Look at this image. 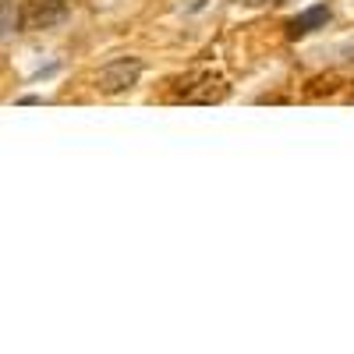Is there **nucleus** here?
Here are the masks:
<instances>
[{"instance_id": "obj_1", "label": "nucleus", "mask_w": 354, "mask_h": 354, "mask_svg": "<svg viewBox=\"0 0 354 354\" xmlns=\"http://www.w3.org/2000/svg\"><path fill=\"white\" fill-rule=\"evenodd\" d=\"M142 71H145V64L138 61V57H113L110 64L100 68L96 85H100L103 96H117V93H128L131 85H138Z\"/></svg>"}, {"instance_id": "obj_4", "label": "nucleus", "mask_w": 354, "mask_h": 354, "mask_svg": "<svg viewBox=\"0 0 354 354\" xmlns=\"http://www.w3.org/2000/svg\"><path fill=\"white\" fill-rule=\"evenodd\" d=\"M18 28H21V8L15 0H0V43L15 39Z\"/></svg>"}, {"instance_id": "obj_2", "label": "nucleus", "mask_w": 354, "mask_h": 354, "mask_svg": "<svg viewBox=\"0 0 354 354\" xmlns=\"http://www.w3.org/2000/svg\"><path fill=\"white\" fill-rule=\"evenodd\" d=\"M68 18V0H25L21 21L28 28H53Z\"/></svg>"}, {"instance_id": "obj_3", "label": "nucleus", "mask_w": 354, "mask_h": 354, "mask_svg": "<svg viewBox=\"0 0 354 354\" xmlns=\"http://www.w3.org/2000/svg\"><path fill=\"white\" fill-rule=\"evenodd\" d=\"M330 18H333V15H330L326 4H315V8H308V11H301L298 18H290V21H287V36H290V39L312 36V32H319V28H326Z\"/></svg>"}]
</instances>
